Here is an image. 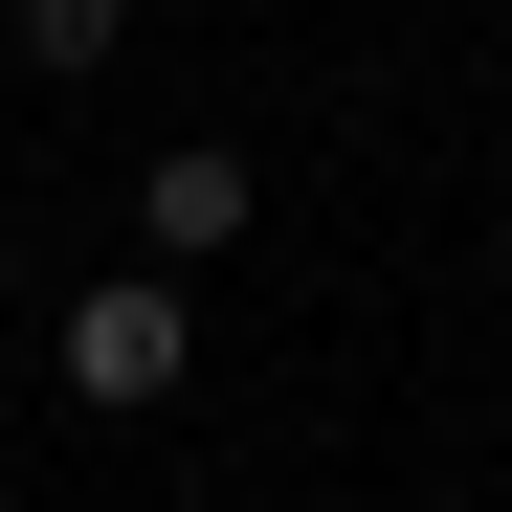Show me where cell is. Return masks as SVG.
I'll use <instances>...</instances> for the list:
<instances>
[{"label":"cell","mask_w":512,"mask_h":512,"mask_svg":"<svg viewBox=\"0 0 512 512\" xmlns=\"http://www.w3.org/2000/svg\"><path fill=\"white\" fill-rule=\"evenodd\" d=\"M45 357H67V401H90V423H156V401L201 379V312H179V268H90Z\"/></svg>","instance_id":"obj_1"},{"label":"cell","mask_w":512,"mask_h":512,"mask_svg":"<svg viewBox=\"0 0 512 512\" xmlns=\"http://www.w3.org/2000/svg\"><path fill=\"white\" fill-rule=\"evenodd\" d=\"M112 45H134V0H0V67H23V90H90Z\"/></svg>","instance_id":"obj_3"},{"label":"cell","mask_w":512,"mask_h":512,"mask_svg":"<svg viewBox=\"0 0 512 512\" xmlns=\"http://www.w3.org/2000/svg\"><path fill=\"white\" fill-rule=\"evenodd\" d=\"M245 245V156H156L134 179V268H223Z\"/></svg>","instance_id":"obj_2"}]
</instances>
